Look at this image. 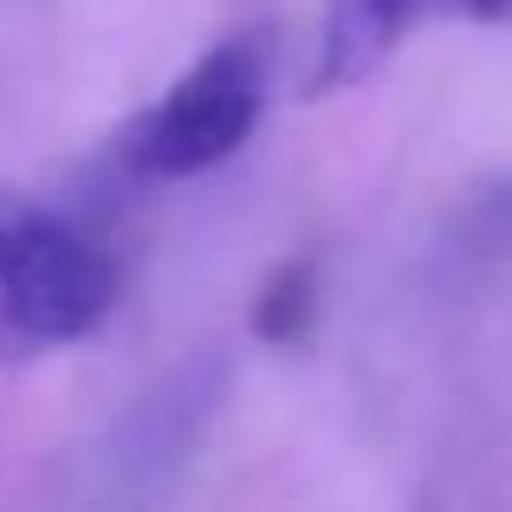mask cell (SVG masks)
<instances>
[{"label": "cell", "mask_w": 512, "mask_h": 512, "mask_svg": "<svg viewBox=\"0 0 512 512\" xmlns=\"http://www.w3.org/2000/svg\"><path fill=\"white\" fill-rule=\"evenodd\" d=\"M117 273L98 240L26 188H0V350L78 344L104 325Z\"/></svg>", "instance_id": "6da1fadb"}, {"label": "cell", "mask_w": 512, "mask_h": 512, "mask_svg": "<svg viewBox=\"0 0 512 512\" xmlns=\"http://www.w3.org/2000/svg\"><path fill=\"white\" fill-rule=\"evenodd\" d=\"M260 111H266V46L253 33H234L201 52L150 111L130 117L117 150L143 182H188V175L221 169L260 130Z\"/></svg>", "instance_id": "7a4b0ae2"}, {"label": "cell", "mask_w": 512, "mask_h": 512, "mask_svg": "<svg viewBox=\"0 0 512 512\" xmlns=\"http://www.w3.org/2000/svg\"><path fill=\"white\" fill-rule=\"evenodd\" d=\"M214 402V370L208 363H188L175 383H163L156 396L137 402L117 441L98 461V493H91V512H156L169 500L175 474H182L188 448H195L201 422H208Z\"/></svg>", "instance_id": "3957f363"}, {"label": "cell", "mask_w": 512, "mask_h": 512, "mask_svg": "<svg viewBox=\"0 0 512 512\" xmlns=\"http://www.w3.org/2000/svg\"><path fill=\"white\" fill-rule=\"evenodd\" d=\"M435 0H325V33H318V65H312V98H338L383 72V59L409 39V26Z\"/></svg>", "instance_id": "277c9868"}, {"label": "cell", "mask_w": 512, "mask_h": 512, "mask_svg": "<svg viewBox=\"0 0 512 512\" xmlns=\"http://www.w3.org/2000/svg\"><path fill=\"white\" fill-rule=\"evenodd\" d=\"M312 312H318V279H312L305 260H292L266 279L260 305H253V331H260L266 344H299L305 325H312Z\"/></svg>", "instance_id": "5b68a950"}, {"label": "cell", "mask_w": 512, "mask_h": 512, "mask_svg": "<svg viewBox=\"0 0 512 512\" xmlns=\"http://www.w3.org/2000/svg\"><path fill=\"white\" fill-rule=\"evenodd\" d=\"M448 247L461 253V260L487 266V260H506L512 253V175L506 182H487L474 201L461 208V221H454Z\"/></svg>", "instance_id": "8992f818"}, {"label": "cell", "mask_w": 512, "mask_h": 512, "mask_svg": "<svg viewBox=\"0 0 512 512\" xmlns=\"http://www.w3.org/2000/svg\"><path fill=\"white\" fill-rule=\"evenodd\" d=\"M435 7L461 13V20H512V0H435Z\"/></svg>", "instance_id": "52a82bcc"}]
</instances>
